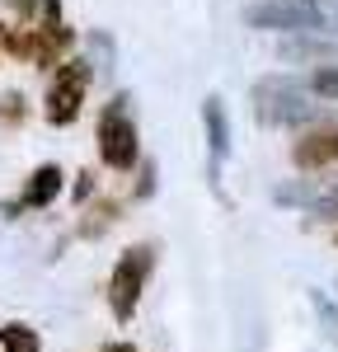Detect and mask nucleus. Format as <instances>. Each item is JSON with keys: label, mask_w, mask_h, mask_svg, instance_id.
<instances>
[{"label": "nucleus", "mask_w": 338, "mask_h": 352, "mask_svg": "<svg viewBox=\"0 0 338 352\" xmlns=\"http://www.w3.org/2000/svg\"><path fill=\"white\" fill-rule=\"evenodd\" d=\"M254 113L258 122H273V127H306L319 122V104L301 80H286V76H263L254 85Z\"/></svg>", "instance_id": "obj_1"}, {"label": "nucleus", "mask_w": 338, "mask_h": 352, "mask_svg": "<svg viewBox=\"0 0 338 352\" xmlns=\"http://www.w3.org/2000/svg\"><path fill=\"white\" fill-rule=\"evenodd\" d=\"M150 268H155V249H150V244H132V249L117 254L113 277H109V305H113L117 320H132V315H137L141 292H146V282H150Z\"/></svg>", "instance_id": "obj_2"}, {"label": "nucleus", "mask_w": 338, "mask_h": 352, "mask_svg": "<svg viewBox=\"0 0 338 352\" xmlns=\"http://www.w3.org/2000/svg\"><path fill=\"white\" fill-rule=\"evenodd\" d=\"M245 24L263 33H324L319 0H254L245 10Z\"/></svg>", "instance_id": "obj_3"}, {"label": "nucleus", "mask_w": 338, "mask_h": 352, "mask_svg": "<svg viewBox=\"0 0 338 352\" xmlns=\"http://www.w3.org/2000/svg\"><path fill=\"white\" fill-rule=\"evenodd\" d=\"M99 155H104L109 169H132L137 155H141L137 122H132V109H127V99H122V94L99 113Z\"/></svg>", "instance_id": "obj_4"}, {"label": "nucleus", "mask_w": 338, "mask_h": 352, "mask_svg": "<svg viewBox=\"0 0 338 352\" xmlns=\"http://www.w3.org/2000/svg\"><path fill=\"white\" fill-rule=\"evenodd\" d=\"M84 89H89V61H66V66L52 76L47 99H43V113H47V122H52V127H66V122H76V118H80Z\"/></svg>", "instance_id": "obj_5"}, {"label": "nucleus", "mask_w": 338, "mask_h": 352, "mask_svg": "<svg viewBox=\"0 0 338 352\" xmlns=\"http://www.w3.org/2000/svg\"><path fill=\"white\" fill-rule=\"evenodd\" d=\"M282 61H306V66H319V71H338V43L319 38V33H296L278 47Z\"/></svg>", "instance_id": "obj_6"}, {"label": "nucleus", "mask_w": 338, "mask_h": 352, "mask_svg": "<svg viewBox=\"0 0 338 352\" xmlns=\"http://www.w3.org/2000/svg\"><path fill=\"white\" fill-rule=\"evenodd\" d=\"M61 184H66V174H61V164H38L33 174H28V184H24V207H47L56 192H61Z\"/></svg>", "instance_id": "obj_7"}, {"label": "nucleus", "mask_w": 338, "mask_h": 352, "mask_svg": "<svg viewBox=\"0 0 338 352\" xmlns=\"http://www.w3.org/2000/svg\"><path fill=\"white\" fill-rule=\"evenodd\" d=\"M296 164L301 169H319V164H329V160H338V132H315V136H306V141H296Z\"/></svg>", "instance_id": "obj_8"}, {"label": "nucleus", "mask_w": 338, "mask_h": 352, "mask_svg": "<svg viewBox=\"0 0 338 352\" xmlns=\"http://www.w3.org/2000/svg\"><path fill=\"white\" fill-rule=\"evenodd\" d=\"M202 122H207V141H212V160L221 164L225 151H230V127H225V109H221V99H216V94L202 104Z\"/></svg>", "instance_id": "obj_9"}, {"label": "nucleus", "mask_w": 338, "mask_h": 352, "mask_svg": "<svg viewBox=\"0 0 338 352\" xmlns=\"http://www.w3.org/2000/svg\"><path fill=\"white\" fill-rule=\"evenodd\" d=\"M0 352H43V338L28 324H0Z\"/></svg>", "instance_id": "obj_10"}, {"label": "nucleus", "mask_w": 338, "mask_h": 352, "mask_svg": "<svg viewBox=\"0 0 338 352\" xmlns=\"http://www.w3.org/2000/svg\"><path fill=\"white\" fill-rule=\"evenodd\" d=\"M310 217H338V179L334 184H319V192H315V202L306 207Z\"/></svg>", "instance_id": "obj_11"}, {"label": "nucleus", "mask_w": 338, "mask_h": 352, "mask_svg": "<svg viewBox=\"0 0 338 352\" xmlns=\"http://www.w3.org/2000/svg\"><path fill=\"white\" fill-rule=\"evenodd\" d=\"M310 94L315 99H338V71H315L310 76Z\"/></svg>", "instance_id": "obj_12"}, {"label": "nucleus", "mask_w": 338, "mask_h": 352, "mask_svg": "<svg viewBox=\"0 0 338 352\" xmlns=\"http://www.w3.org/2000/svg\"><path fill=\"white\" fill-rule=\"evenodd\" d=\"M315 310H319V320H324V329H329V338H338V315H334V305H329V296L324 292H315Z\"/></svg>", "instance_id": "obj_13"}, {"label": "nucleus", "mask_w": 338, "mask_h": 352, "mask_svg": "<svg viewBox=\"0 0 338 352\" xmlns=\"http://www.w3.org/2000/svg\"><path fill=\"white\" fill-rule=\"evenodd\" d=\"M319 14H324V33H338V0H319Z\"/></svg>", "instance_id": "obj_14"}, {"label": "nucleus", "mask_w": 338, "mask_h": 352, "mask_svg": "<svg viewBox=\"0 0 338 352\" xmlns=\"http://www.w3.org/2000/svg\"><path fill=\"white\" fill-rule=\"evenodd\" d=\"M104 352H137V348H132V343H109Z\"/></svg>", "instance_id": "obj_15"}]
</instances>
